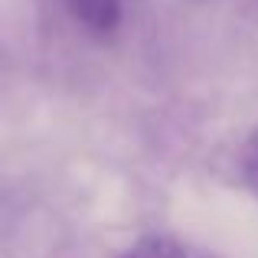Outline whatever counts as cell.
<instances>
[{"instance_id":"1","label":"cell","mask_w":258,"mask_h":258,"mask_svg":"<svg viewBox=\"0 0 258 258\" xmlns=\"http://www.w3.org/2000/svg\"><path fill=\"white\" fill-rule=\"evenodd\" d=\"M66 4H69L72 17L98 36L111 33L121 23V0H66Z\"/></svg>"},{"instance_id":"3","label":"cell","mask_w":258,"mask_h":258,"mask_svg":"<svg viewBox=\"0 0 258 258\" xmlns=\"http://www.w3.org/2000/svg\"><path fill=\"white\" fill-rule=\"evenodd\" d=\"M242 176H245V183L258 196V131L245 141V147H242Z\"/></svg>"},{"instance_id":"2","label":"cell","mask_w":258,"mask_h":258,"mask_svg":"<svg viewBox=\"0 0 258 258\" xmlns=\"http://www.w3.org/2000/svg\"><path fill=\"white\" fill-rule=\"evenodd\" d=\"M121 258H206V255L193 252L189 245H180L173 239H144L134 248H127Z\"/></svg>"}]
</instances>
